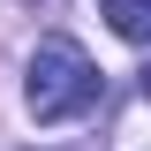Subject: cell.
<instances>
[{
    "instance_id": "obj_2",
    "label": "cell",
    "mask_w": 151,
    "mask_h": 151,
    "mask_svg": "<svg viewBox=\"0 0 151 151\" xmlns=\"http://www.w3.org/2000/svg\"><path fill=\"white\" fill-rule=\"evenodd\" d=\"M106 23H113V38L151 45V0H106Z\"/></svg>"
},
{
    "instance_id": "obj_3",
    "label": "cell",
    "mask_w": 151,
    "mask_h": 151,
    "mask_svg": "<svg viewBox=\"0 0 151 151\" xmlns=\"http://www.w3.org/2000/svg\"><path fill=\"white\" fill-rule=\"evenodd\" d=\"M144 98H151V60H144Z\"/></svg>"
},
{
    "instance_id": "obj_1",
    "label": "cell",
    "mask_w": 151,
    "mask_h": 151,
    "mask_svg": "<svg viewBox=\"0 0 151 151\" xmlns=\"http://www.w3.org/2000/svg\"><path fill=\"white\" fill-rule=\"evenodd\" d=\"M98 98V68L91 53L76 45V38H38L30 68H23V106H30V121H68V113H83Z\"/></svg>"
}]
</instances>
